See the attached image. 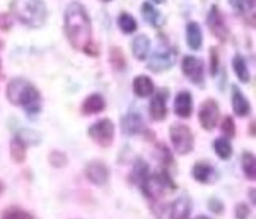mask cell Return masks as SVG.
<instances>
[{"instance_id":"6da1fadb","label":"cell","mask_w":256,"mask_h":219,"mask_svg":"<svg viewBox=\"0 0 256 219\" xmlns=\"http://www.w3.org/2000/svg\"><path fill=\"white\" fill-rule=\"evenodd\" d=\"M64 30L68 43L76 51L86 52V49L92 44V21L82 3H68L64 16Z\"/></svg>"},{"instance_id":"7a4b0ae2","label":"cell","mask_w":256,"mask_h":219,"mask_svg":"<svg viewBox=\"0 0 256 219\" xmlns=\"http://www.w3.org/2000/svg\"><path fill=\"white\" fill-rule=\"evenodd\" d=\"M6 98L12 104L22 107L28 117H35L40 114L43 106L42 93L38 92V88L30 81H27L24 77H14L8 82Z\"/></svg>"},{"instance_id":"3957f363","label":"cell","mask_w":256,"mask_h":219,"mask_svg":"<svg viewBox=\"0 0 256 219\" xmlns=\"http://www.w3.org/2000/svg\"><path fill=\"white\" fill-rule=\"evenodd\" d=\"M12 13L19 22L30 28L43 27L48 19V8L43 0H13Z\"/></svg>"},{"instance_id":"277c9868","label":"cell","mask_w":256,"mask_h":219,"mask_svg":"<svg viewBox=\"0 0 256 219\" xmlns=\"http://www.w3.org/2000/svg\"><path fill=\"white\" fill-rule=\"evenodd\" d=\"M138 186L141 188L142 194L146 196V199H149L150 202L158 201L160 197H163L168 193H172L176 189V183L172 180V177L170 175L168 169H164V167H162L160 171H156V172H149Z\"/></svg>"},{"instance_id":"5b68a950","label":"cell","mask_w":256,"mask_h":219,"mask_svg":"<svg viewBox=\"0 0 256 219\" xmlns=\"http://www.w3.org/2000/svg\"><path fill=\"white\" fill-rule=\"evenodd\" d=\"M170 137L172 148L177 155H188L193 152L194 147V136L192 133V129L184 125V123H174L170 128Z\"/></svg>"},{"instance_id":"8992f818","label":"cell","mask_w":256,"mask_h":219,"mask_svg":"<svg viewBox=\"0 0 256 219\" xmlns=\"http://www.w3.org/2000/svg\"><path fill=\"white\" fill-rule=\"evenodd\" d=\"M176 49L168 46V44H162L158 46V49L154 52V55L150 57V60L147 62V69L152 73H163L168 71L170 68L174 66L176 63Z\"/></svg>"},{"instance_id":"52a82bcc","label":"cell","mask_w":256,"mask_h":219,"mask_svg":"<svg viewBox=\"0 0 256 219\" xmlns=\"http://www.w3.org/2000/svg\"><path fill=\"white\" fill-rule=\"evenodd\" d=\"M114 133H116V128L110 118H102V120H98L96 123H94L88 128V137L102 148H106L112 144Z\"/></svg>"},{"instance_id":"ba28073f","label":"cell","mask_w":256,"mask_h":219,"mask_svg":"<svg viewBox=\"0 0 256 219\" xmlns=\"http://www.w3.org/2000/svg\"><path fill=\"white\" fill-rule=\"evenodd\" d=\"M182 71L188 77V81L204 88L206 79H204V63L201 58L193 57V55H185L182 60Z\"/></svg>"},{"instance_id":"9c48e42d","label":"cell","mask_w":256,"mask_h":219,"mask_svg":"<svg viewBox=\"0 0 256 219\" xmlns=\"http://www.w3.org/2000/svg\"><path fill=\"white\" fill-rule=\"evenodd\" d=\"M200 123L206 129V131H212L215 129L216 123H218V117H220V107L216 104L215 99H206L200 107Z\"/></svg>"},{"instance_id":"30bf717a","label":"cell","mask_w":256,"mask_h":219,"mask_svg":"<svg viewBox=\"0 0 256 219\" xmlns=\"http://www.w3.org/2000/svg\"><path fill=\"white\" fill-rule=\"evenodd\" d=\"M208 25H209V30L212 32V35L218 39V41L224 43L228 39V27L224 24V17L222 16L220 8L216 5H212L209 9V14H208Z\"/></svg>"},{"instance_id":"8fae6325","label":"cell","mask_w":256,"mask_h":219,"mask_svg":"<svg viewBox=\"0 0 256 219\" xmlns=\"http://www.w3.org/2000/svg\"><path fill=\"white\" fill-rule=\"evenodd\" d=\"M168 98H170V92L166 88H162L160 92L154 93L149 104V114L152 117V120L162 122L166 118V115H168Z\"/></svg>"},{"instance_id":"7c38bea8","label":"cell","mask_w":256,"mask_h":219,"mask_svg":"<svg viewBox=\"0 0 256 219\" xmlns=\"http://www.w3.org/2000/svg\"><path fill=\"white\" fill-rule=\"evenodd\" d=\"M86 178L92 185L96 186H104L110 180V169L103 161H90L87 163L86 169H84Z\"/></svg>"},{"instance_id":"4fadbf2b","label":"cell","mask_w":256,"mask_h":219,"mask_svg":"<svg viewBox=\"0 0 256 219\" xmlns=\"http://www.w3.org/2000/svg\"><path fill=\"white\" fill-rule=\"evenodd\" d=\"M120 129L125 136H136L142 133L146 126H144V118L140 112L136 111H132L125 114L122 118H120Z\"/></svg>"},{"instance_id":"5bb4252c","label":"cell","mask_w":256,"mask_h":219,"mask_svg":"<svg viewBox=\"0 0 256 219\" xmlns=\"http://www.w3.org/2000/svg\"><path fill=\"white\" fill-rule=\"evenodd\" d=\"M192 213V199L188 196L182 194L168 208L170 219H188Z\"/></svg>"},{"instance_id":"9a60e30c","label":"cell","mask_w":256,"mask_h":219,"mask_svg":"<svg viewBox=\"0 0 256 219\" xmlns=\"http://www.w3.org/2000/svg\"><path fill=\"white\" fill-rule=\"evenodd\" d=\"M192 177L198 183L209 185V183H214L216 180V171H215V167L212 164L206 163V161H200V163H196L193 166Z\"/></svg>"},{"instance_id":"2e32d148","label":"cell","mask_w":256,"mask_h":219,"mask_svg":"<svg viewBox=\"0 0 256 219\" xmlns=\"http://www.w3.org/2000/svg\"><path fill=\"white\" fill-rule=\"evenodd\" d=\"M174 112L180 118H188L193 112V96L188 90H182L176 95Z\"/></svg>"},{"instance_id":"e0dca14e","label":"cell","mask_w":256,"mask_h":219,"mask_svg":"<svg viewBox=\"0 0 256 219\" xmlns=\"http://www.w3.org/2000/svg\"><path fill=\"white\" fill-rule=\"evenodd\" d=\"M231 103H232V111L238 117H248L252 112V106L248 103V99L245 98L242 90L239 87L232 85L231 90Z\"/></svg>"},{"instance_id":"ac0fdd59","label":"cell","mask_w":256,"mask_h":219,"mask_svg":"<svg viewBox=\"0 0 256 219\" xmlns=\"http://www.w3.org/2000/svg\"><path fill=\"white\" fill-rule=\"evenodd\" d=\"M104 107H106L104 98L100 93H92L84 99V103L81 106V112L84 115H95V114L103 112Z\"/></svg>"},{"instance_id":"d6986e66","label":"cell","mask_w":256,"mask_h":219,"mask_svg":"<svg viewBox=\"0 0 256 219\" xmlns=\"http://www.w3.org/2000/svg\"><path fill=\"white\" fill-rule=\"evenodd\" d=\"M133 92L138 98H147L154 95L155 92V85H154V81L150 77L147 76H138L134 77L133 81Z\"/></svg>"},{"instance_id":"ffe728a7","label":"cell","mask_w":256,"mask_h":219,"mask_svg":"<svg viewBox=\"0 0 256 219\" xmlns=\"http://www.w3.org/2000/svg\"><path fill=\"white\" fill-rule=\"evenodd\" d=\"M132 51L133 55L140 62H144L147 58V54L150 51V39L147 38V35H138L132 41Z\"/></svg>"},{"instance_id":"44dd1931","label":"cell","mask_w":256,"mask_h":219,"mask_svg":"<svg viewBox=\"0 0 256 219\" xmlns=\"http://www.w3.org/2000/svg\"><path fill=\"white\" fill-rule=\"evenodd\" d=\"M186 44L193 51H198L202 46V30L198 22L186 24Z\"/></svg>"},{"instance_id":"7402d4cb","label":"cell","mask_w":256,"mask_h":219,"mask_svg":"<svg viewBox=\"0 0 256 219\" xmlns=\"http://www.w3.org/2000/svg\"><path fill=\"white\" fill-rule=\"evenodd\" d=\"M27 142L24 139L16 134L12 141V145H10V152H12V158L14 163H24L26 161V155H27Z\"/></svg>"},{"instance_id":"603a6c76","label":"cell","mask_w":256,"mask_h":219,"mask_svg":"<svg viewBox=\"0 0 256 219\" xmlns=\"http://www.w3.org/2000/svg\"><path fill=\"white\" fill-rule=\"evenodd\" d=\"M232 68H234V73L238 76V79L242 84H248L250 82V69L248 65L245 62V58L240 54H236L232 58Z\"/></svg>"},{"instance_id":"cb8c5ba5","label":"cell","mask_w":256,"mask_h":219,"mask_svg":"<svg viewBox=\"0 0 256 219\" xmlns=\"http://www.w3.org/2000/svg\"><path fill=\"white\" fill-rule=\"evenodd\" d=\"M240 164H242V172L244 175L248 178V180H254L256 178V163H254V155L252 152H244L240 158Z\"/></svg>"},{"instance_id":"d4e9b609","label":"cell","mask_w":256,"mask_h":219,"mask_svg":"<svg viewBox=\"0 0 256 219\" xmlns=\"http://www.w3.org/2000/svg\"><path fill=\"white\" fill-rule=\"evenodd\" d=\"M214 150H215L216 156H218L220 159H223V161H226V159H230L232 156V145L226 137L215 139Z\"/></svg>"},{"instance_id":"484cf974","label":"cell","mask_w":256,"mask_h":219,"mask_svg":"<svg viewBox=\"0 0 256 219\" xmlns=\"http://www.w3.org/2000/svg\"><path fill=\"white\" fill-rule=\"evenodd\" d=\"M117 22H119V28L125 33V35H132L138 30V22L136 19L130 14V13H120L119 14V19H117Z\"/></svg>"},{"instance_id":"4316f807","label":"cell","mask_w":256,"mask_h":219,"mask_svg":"<svg viewBox=\"0 0 256 219\" xmlns=\"http://www.w3.org/2000/svg\"><path fill=\"white\" fill-rule=\"evenodd\" d=\"M141 14L144 17L146 22H149L152 27H158V19H160V13L158 9H155V6L149 2H144L141 6Z\"/></svg>"},{"instance_id":"83f0119b","label":"cell","mask_w":256,"mask_h":219,"mask_svg":"<svg viewBox=\"0 0 256 219\" xmlns=\"http://www.w3.org/2000/svg\"><path fill=\"white\" fill-rule=\"evenodd\" d=\"M110 62L114 66V69H117V71H122V69H125L126 62H125V55H124L120 47H117V46L111 47V51H110Z\"/></svg>"},{"instance_id":"f1b7e54d","label":"cell","mask_w":256,"mask_h":219,"mask_svg":"<svg viewBox=\"0 0 256 219\" xmlns=\"http://www.w3.org/2000/svg\"><path fill=\"white\" fill-rule=\"evenodd\" d=\"M156 158H158V161H162V167L164 169H170V166L172 164V153L168 147L164 144H156Z\"/></svg>"},{"instance_id":"f546056e","label":"cell","mask_w":256,"mask_h":219,"mask_svg":"<svg viewBox=\"0 0 256 219\" xmlns=\"http://www.w3.org/2000/svg\"><path fill=\"white\" fill-rule=\"evenodd\" d=\"M2 219H36V218L32 213L22 210V208L12 207V208H8V210H5Z\"/></svg>"},{"instance_id":"4dcf8cb0","label":"cell","mask_w":256,"mask_h":219,"mask_svg":"<svg viewBox=\"0 0 256 219\" xmlns=\"http://www.w3.org/2000/svg\"><path fill=\"white\" fill-rule=\"evenodd\" d=\"M222 133L226 136V139H232L236 137V123L232 120L231 115H226L222 122Z\"/></svg>"},{"instance_id":"1f68e13d","label":"cell","mask_w":256,"mask_h":219,"mask_svg":"<svg viewBox=\"0 0 256 219\" xmlns=\"http://www.w3.org/2000/svg\"><path fill=\"white\" fill-rule=\"evenodd\" d=\"M49 163H51L54 167H64L68 163V158H66V155L64 152L54 150L51 155H49Z\"/></svg>"},{"instance_id":"d6a6232c","label":"cell","mask_w":256,"mask_h":219,"mask_svg":"<svg viewBox=\"0 0 256 219\" xmlns=\"http://www.w3.org/2000/svg\"><path fill=\"white\" fill-rule=\"evenodd\" d=\"M209 57H210V74L212 76H216L220 69V55H218V49L216 47H212L210 52H209Z\"/></svg>"},{"instance_id":"836d02e7","label":"cell","mask_w":256,"mask_h":219,"mask_svg":"<svg viewBox=\"0 0 256 219\" xmlns=\"http://www.w3.org/2000/svg\"><path fill=\"white\" fill-rule=\"evenodd\" d=\"M228 3L231 5V8L238 14H245V13H247V8L250 6L248 0H228Z\"/></svg>"},{"instance_id":"e575fe53","label":"cell","mask_w":256,"mask_h":219,"mask_svg":"<svg viewBox=\"0 0 256 219\" xmlns=\"http://www.w3.org/2000/svg\"><path fill=\"white\" fill-rule=\"evenodd\" d=\"M236 219H248L250 216V207L247 204H238L234 208Z\"/></svg>"},{"instance_id":"d590c367","label":"cell","mask_w":256,"mask_h":219,"mask_svg":"<svg viewBox=\"0 0 256 219\" xmlns=\"http://www.w3.org/2000/svg\"><path fill=\"white\" fill-rule=\"evenodd\" d=\"M208 205H209V208H210V212H214V213H216V215L223 213V210H224L223 202L220 201V199H216V197H212Z\"/></svg>"},{"instance_id":"8d00e7d4","label":"cell","mask_w":256,"mask_h":219,"mask_svg":"<svg viewBox=\"0 0 256 219\" xmlns=\"http://www.w3.org/2000/svg\"><path fill=\"white\" fill-rule=\"evenodd\" d=\"M10 27H12V19H10L8 14H2L0 16V28L2 30H8Z\"/></svg>"},{"instance_id":"74e56055","label":"cell","mask_w":256,"mask_h":219,"mask_svg":"<svg viewBox=\"0 0 256 219\" xmlns=\"http://www.w3.org/2000/svg\"><path fill=\"white\" fill-rule=\"evenodd\" d=\"M250 197H252V202L254 204V189H252V191H250Z\"/></svg>"},{"instance_id":"f35d334b","label":"cell","mask_w":256,"mask_h":219,"mask_svg":"<svg viewBox=\"0 0 256 219\" xmlns=\"http://www.w3.org/2000/svg\"><path fill=\"white\" fill-rule=\"evenodd\" d=\"M194 219H210L209 216H204V215H201V216H196Z\"/></svg>"},{"instance_id":"ab89813d","label":"cell","mask_w":256,"mask_h":219,"mask_svg":"<svg viewBox=\"0 0 256 219\" xmlns=\"http://www.w3.org/2000/svg\"><path fill=\"white\" fill-rule=\"evenodd\" d=\"M154 2H155V3H158V5H162V3L166 2V0H154Z\"/></svg>"},{"instance_id":"60d3db41","label":"cell","mask_w":256,"mask_h":219,"mask_svg":"<svg viewBox=\"0 0 256 219\" xmlns=\"http://www.w3.org/2000/svg\"><path fill=\"white\" fill-rule=\"evenodd\" d=\"M2 193H4V183L0 182V194H2Z\"/></svg>"},{"instance_id":"b9f144b4","label":"cell","mask_w":256,"mask_h":219,"mask_svg":"<svg viewBox=\"0 0 256 219\" xmlns=\"http://www.w3.org/2000/svg\"><path fill=\"white\" fill-rule=\"evenodd\" d=\"M102 2H111V0H102Z\"/></svg>"},{"instance_id":"7bdbcfd3","label":"cell","mask_w":256,"mask_h":219,"mask_svg":"<svg viewBox=\"0 0 256 219\" xmlns=\"http://www.w3.org/2000/svg\"><path fill=\"white\" fill-rule=\"evenodd\" d=\"M0 69H2V65H0Z\"/></svg>"},{"instance_id":"ee69618b","label":"cell","mask_w":256,"mask_h":219,"mask_svg":"<svg viewBox=\"0 0 256 219\" xmlns=\"http://www.w3.org/2000/svg\"><path fill=\"white\" fill-rule=\"evenodd\" d=\"M0 46H2V43H0Z\"/></svg>"}]
</instances>
